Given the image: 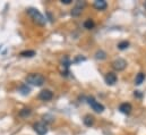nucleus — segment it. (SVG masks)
Returning <instances> with one entry per match:
<instances>
[{
  "label": "nucleus",
  "mask_w": 146,
  "mask_h": 135,
  "mask_svg": "<svg viewBox=\"0 0 146 135\" xmlns=\"http://www.w3.org/2000/svg\"><path fill=\"white\" fill-rule=\"evenodd\" d=\"M26 83L34 85V86H42L45 82V78L41 75V74H36V73H32L30 75L26 76Z\"/></svg>",
  "instance_id": "f257e3e1"
},
{
  "label": "nucleus",
  "mask_w": 146,
  "mask_h": 135,
  "mask_svg": "<svg viewBox=\"0 0 146 135\" xmlns=\"http://www.w3.org/2000/svg\"><path fill=\"white\" fill-rule=\"evenodd\" d=\"M27 14L32 17L33 22L36 23L37 25H40V26H44L45 25V18H44V16L37 9H35V8H29L27 9Z\"/></svg>",
  "instance_id": "f03ea898"
},
{
  "label": "nucleus",
  "mask_w": 146,
  "mask_h": 135,
  "mask_svg": "<svg viewBox=\"0 0 146 135\" xmlns=\"http://www.w3.org/2000/svg\"><path fill=\"white\" fill-rule=\"evenodd\" d=\"M87 102H88V104L91 106V108H92L95 112H103L104 106L101 104L100 102H98L94 98H88V99H87Z\"/></svg>",
  "instance_id": "7ed1b4c3"
},
{
  "label": "nucleus",
  "mask_w": 146,
  "mask_h": 135,
  "mask_svg": "<svg viewBox=\"0 0 146 135\" xmlns=\"http://www.w3.org/2000/svg\"><path fill=\"white\" fill-rule=\"evenodd\" d=\"M126 67H127V61H126L125 59H122V58H118V59H115V60L112 63V68H113L114 70L121 72V70H123Z\"/></svg>",
  "instance_id": "20e7f679"
},
{
  "label": "nucleus",
  "mask_w": 146,
  "mask_h": 135,
  "mask_svg": "<svg viewBox=\"0 0 146 135\" xmlns=\"http://www.w3.org/2000/svg\"><path fill=\"white\" fill-rule=\"evenodd\" d=\"M34 130L38 135H45L48 132V126L44 122H38L34 125Z\"/></svg>",
  "instance_id": "39448f33"
},
{
  "label": "nucleus",
  "mask_w": 146,
  "mask_h": 135,
  "mask_svg": "<svg viewBox=\"0 0 146 135\" xmlns=\"http://www.w3.org/2000/svg\"><path fill=\"white\" fill-rule=\"evenodd\" d=\"M53 98V93L50 90H43L38 94V99L42 101H50Z\"/></svg>",
  "instance_id": "423d86ee"
},
{
  "label": "nucleus",
  "mask_w": 146,
  "mask_h": 135,
  "mask_svg": "<svg viewBox=\"0 0 146 135\" xmlns=\"http://www.w3.org/2000/svg\"><path fill=\"white\" fill-rule=\"evenodd\" d=\"M85 5H86L85 1H78V2L76 3V7L72 10V15H73V16H78V15H80L82 11H83V8L85 7Z\"/></svg>",
  "instance_id": "0eeeda50"
},
{
  "label": "nucleus",
  "mask_w": 146,
  "mask_h": 135,
  "mask_svg": "<svg viewBox=\"0 0 146 135\" xmlns=\"http://www.w3.org/2000/svg\"><path fill=\"white\" fill-rule=\"evenodd\" d=\"M104 80H106V83H107L108 85H113V84H115V83H117L118 77H117V75H115L114 73L110 72V73H107V75H106Z\"/></svg>",
  "instance_id": "6e6552de"
},
{
  "label": "nucleus",
  "mask_w": 146,
  "mask_h": 135,
  "mask_svg": "<svg viewBox=\"0 0 146 135\" xmlns=\"http://www.w3.org/2000/svg\"><path fill=\"white\" fill-rule=\"evenodd\" d=\"M119 110H120L122 114H125V115H129V114L131 112V110H133V107H131L130 103L125 102V103H121V104H120Z\"/></svg>",
  "instance_id": "1a4fd4ad"
},
{
  "label": "nucleus",
  "mask_w": 146,
  "mask_h": 135,
  "mask_svg": "<svg viewBox=\"0 0 146 135\" xmlns=\"http://www.w3.org/2000/svg\"><path fill=\"white\" fill-rule=\"evenodd\" d=\"M108 7V3L106 0H96L94 1V8L98 10H104Z\"/></svg>",
  "instance_id": "9d476101"
},
{
  "label": "nucleus",
  "mask_w": 146,
  "mask_h": 135,
  "mask_svg": "<svg viewBox=\"0 0 146 135\" xmlns=\"http://www.w3.org/2000/svg\"><path fill=\"white\" fill-rule=\"evenodd\" d=\"M83 122H84V124H85L86 126L91 127V126H93V125H94V117H93V116H91V115H86V116L84 117Z\"/></svg>",
  "instance_id": "9b49d317"
},
{
  "label": "nucleus",
  "mask_w": 146,
  "mask_h": 135,
  "mask_svg": "<svg viewBox=\"0 0 146 135\" xmlns=\"http://www.w3.org/2000/svg\"><path fill=\"white\" fill-rule=\"evenodd\" d=\"M145 80V74L144 73H138L136 75V78H135V84L136 85H141Z\"/></svg>",
  "instance_id": "f8f14e48"
},
{
  "label": "nucleus",
  "mask_w": 146,
  "mask_h": 135,
  "mask_svg": "<svg viewBox=\"0 0 146 135\" xmlns=\"http://www.w3.org/2000/svg\"><path fill=\"white\" fill-rule=\"evenodd\" d=\"M19 92H21L22 94H24V96H27V94L31 92V89H30L26 84H22V85L19 86Z\"/></svg>",
  "instance_id": "ddd939ff"
},
{
  "label": "nucleus",
  "mask_w": 146,
  "mask_h": 135,
  "mask_svg": "<svg viewBox=\"0 0 146 135\" xmlns=\"http://www.w3.org/2000/svg\"><path fill=\"white\" fill-rule=\"evenodd\" d=\"M94 26H95V23H94L93 19H91V18H88V19H86V21L84 22V27L87 29V30H91V29H93Z\"/></svg>",
  "instance_id": "4468645a"
},
{
  "label": "nucleus",
  "mask_w": 146,
  "mask_h": 135,
  "mask_svg": "<svg viewBox=\"0 0 146 135\" xmlns=\"http://www.w3.org/2000/svg\"><path fill=\"white\" fill-rule=\"evenodd\" d=\"M19 55L22 57H33V56H35V51H33V50H26V51H22Z\"/></svg>",
  "instance_id": "2eb2a0df"
},
{
  "label": "nucleus",
  "mask_w": 146,
  "mask_h": 135,
  "mask_svg": "<svg viewBox=\"0 0 146 135\" xmlns=\"http://www.w3.org/2000/svg\"><path fill=\"white\" fill-rule=\"evenodd\" d=\"M31 112H32V110H31V109L25 108V109H22V110L19 111V116H21V117H27V116H30V115H31Z\"/></svg>",
  "instance_id": "dca6fc26"
},
{
  "label": "nucleus",
  "mask_w": 146,
  "mask_h": 135,
  "mask_svg": "<svg viewBox=\"0 0 146 135\" xmlns=\"http://www.w3.org/2000/svg\"><path fill=\"white\" fill-rule=\"evenodd\" d=\"M129 47V42L128 41H121L119 44H118V49H120V50H125V49H127Z\"/></svg>",
  "instance_id": "f3484780"
},
{
  "label": "nucleus",
  "mask_w": 146,
  "mask_h": 135,
  "mask_svg": "<svg viewBox=\"0 0 146 135\" xmlns=\"http://www.w3.org/2000/svg\"><path fill=\"white\" fill-rule=\"evenodd\" d=\"M106 57H107V55H106L104 51H98L95 53V58L96 59H106Z\"/></svg>",
  "instance_id": "a211bd4d"
},
{
  "label": "nucleus",
  "mask_w": 146,
  "mask_h": 135,
  "mask_svg": "<svg viewBox=\"0 0 146 135\" xmlns=\"http://www.w3.org/2000/svg\"><path fill=\"white\" fill-rule=\"evenodd\" d=\"M134 96L136 97V98H142L143 97V94L139 92V91H135V93H134Z\"/></svg>",
  "instance_id": "6ab92c4d"
},
{
  "label": "nucleus",
  "mask_w": 146,
  "mask_h": 135,
  "mask_svg": "<svg viewBox=\"0 0 146 135\" xmlns=\"http://www.w3.org/2000/svg\"><path fill=\"white\" fill-rule=\"evenodd\" d=\"M72 1L73 0H61V2L65 3V5H69V3H72Z\"/></svg>",
  "instance_id": "aec40b11"
},
{
  "label": "nucleus",
  "mask_w": 146,
  "mask_h": 135,
  "mask_svg": "<svg viewBox=\"0 0 146 135\" xmlns=\"http://www.w3.org/2000/svg\"><path fill=\"white\" fill-rule=\"evenodd\" d=\"M145 8H146V2H145Z\"/></svg>",
  "instance_id": "412c9836"
}]
</instances>
